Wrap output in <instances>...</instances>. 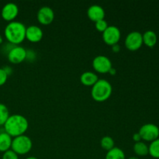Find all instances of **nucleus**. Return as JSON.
<instances>
[{"instance_id":"a211bd4d","label":"nucleus","mask_w":159,"mask_h":159,"mask_svg":"<svg viewBox=\"0 0 159 159\" xmlns=\"http://www.w3.org/2000/svg\"><path fill=\"white\" fill-rule=\"evenodd\" d=\"M105 159H126V156L122 149L114 147L107 152Z\"/></svg>"},{"instance_id":"cd10ccee","label":"nucleus","mask_w":159,"mask_h":159,"mask_svg":"<svg viewBox=\"0 0 159 159\" xmlns=\"http://www.w3.org/2000/svg\"><path fill=\"white\" fill-rule=\"evenodd\" d=\"M26 159H38V158H36V157H34V156H30V157H28V158H26Z\"/></svg>"},{"instance_id":"4be33fe9","label":"nucleus","mask_w":159,"mask_h":159,"mask_svg":"<svg viewBox=\"0 0 159 159\" xmlns=\"http://www.w3.org/2000/svg\"><path fill=\"white\" fill-rule=\"evenodd\" d=\"M108 26H109L108 23H107V22L104 19L103 20H99V21L95 23V26H96V30L100 31V32H103V31L108 27Z\"/></svg>"},{"instance_id":"0eeeda50","label":"nucleus","mask_w":159,"mask_h":159,"mask_svg":"<svg viewBox=\"0 0 159 159\" xmlns=\"http://www.w3.org/2000/svg\"><path fill=\"white\" fill-rule=\"evenodd\" d=\"M120 30L117 26L110 25L102 32V39L109 45H113L118 43L120 39Z\"/></svg>"},{"instance_id":"f03ea898","label":"nucleus","mask_w":159,"mask_h":159,"mask_svg":"<svg viewBox=\"0 0 159 159\" xmlns=\"http://www.w3.org/2000/svg\"><path fill=\"white\" fill-rule=\"evenodd\" d=\"M26 26L23 23L13 20L6 25L5 36L11 43L18 44L26 38Z\"/></svg>"},{"instance_id":"dca6fc26","label":"nucleus","mask_w":159,"mask_h":159,"mask_svg":"<svg viewBox=\"0 0 159 159\" xmlns=\"http://www.w3.org/2000/svg\"><path fill=\"white\" fill-rule=\"evenodd\" d=\"M12 138L6 131L0 133V152H5L9 150L12 145Z\"/></svg>"},{"instance_id":"4468645a","label":"nucleus","mask_w":159,"mask_h":159,"mask_svg":"<svg viewBox=\"0 0 159 159\" xmlns=\"http://www.w3.org/2000/svg\"><path fill=\"white\" fill-rule=\"evenodd\" d=\"M80 80L85 85H93L98 80L99 78L96 73L93 71H85L80 76Z\"/></svg>"},{"instance_id":"423d86ee","label":"nucleus","mask_w":159,"mask_h":159,"mask_svg":"<svg viewBox=\"0 0 159 159\" xmlns=\"http://www.w3.org/2000/svg\"><path fill=\"white\" fill-rule=\"evenodd\" d=\"M142 34L139 31H131L126 37L125 46L130 51H137L142 46Z\"/></svg>"},{"instance_id":"39448f33","label":"nucleus","mask_w":159,"mask_h":159,"mask_svg":"<svg viewBox=\"0 0 159 159\" xmlns=\"http://www.w3.org/2000/svg\"><path fill=\"white\" fill-rule=\"evenodd\" d=\"M138 133L141 140L152 142L159 138V127L154 124H145L141 126Z\"/></svg>"},{"instance_id":"b1692460","label":"nucleus","mask_w":159,"mask_h":159,"mask_svg":"<svg viewBox=\"0 0 159 159\" xmlns=\"http://www.w3.org/2000/svg\"><path fill=\"white\" fill-rule=\"evenodd\" d=\"M8 79V74L5 71L4 68H0V85L6 83Z\"/></svg>"},{"instance_id":"f257e3e1","label":"nucleus","mask_w":159,"mask_h":159,"mask_svg":"<svg viewBox=\"0 0 159 159\" xmlns=\"http://www.w3.org/2000/svg\"><path fill=\"white\" fill-rule=\"evenodd\" d=\"M29 127V122L24 116L21 114L9 115L4 124L5 130L11 137H17L24 134Z\"/></svg>"},{"instance_id":"6e6552de","label":"nucleus","mask_w":159,"mask_h":159,"mask_svg":"<svg viewBox=\"0 0 159 159\" xmlns=\"http://www.w3.org/2000/svg\"><path fill=\"white\" fill-rule=\"evenodd\" d=\"M93 66L98 72L107 73L112 68V61L107 56L98 55L93 59Z\"/></svg>"},{"instance_id":"f3484780","label":"nucleus","mask_w":159,"mask_h":159,"mask_svg":"<svg viewBox=\"0 0 159 159\" xmlns=\"http://www.w3.org/2000/svg\"><path fill=\"white\" fill-rule=\"evenodd\" d=\"M133 148L134 152L138 156H146L149 154L148 146L144 141H141L139 142H135Z\"/></svg>"},{"instance_id":"5701e85b","label":"nucleus","mask_w":159,"mask_h":159,"mask_svg":"<svg viewBox=\"0 0 159 159\" xmlns=\"http://www.w3.org/2000/svg\"><path fill=\"white\" fill-rule=\"evenodd\" d=\"M2 159H19V157L15 152H13L12 149H9L3 153Z\"/></svg>"},{"instance_id":"412c9836","label":"nucleus","mask_w":159,"mask_h":159,"mask_svg":"<svg viewBox=\"0 0 159 159\" xmlns=\"http://www.w3.org/2000/svg\"><path fill=\"white\" fill-rule=\"evenodd\" d=\"M9 116V110L5 104L0 103V126L4 125Z\"/></svg>"},{"instance_id":"a878e982","label":"nucleus","mask_w":159,"mask_h":159,"mask_svg":"<svg viewBox=\"0 0 159 159\" xmlns=\"http://www.w3.org/2000/svg\"><path fill=\"white\" fill-rule=\"evenodd\" d=\"M112 48H113L114 52H118L120 51V45L118 43H116V44L112 45Z\"/></svg>"},{"instance_id":"c85d7f7f","label":"nucleus","mask_w":159,"mask_h":159,"mask_svg":"<svg viewBox=\"0 0 159 159\" xmlns=\"http://www.w3.org/2000/svg\"><path fill=\"white\" fill-rule=\"evenodd\" d=\"M128 159H140L138 158V157H135V156H133V157H130V158H129Z\"/></svg>"},{"instance_id":"2eb2a0df","label":"nucleus","mask_w":159,"mask_h":159,"mask_svg":"<svg viewBox=\"0 0 159 159\" xmlns=\"http://www.w3.org/2000/svg\"><path fill=\"white\" fill-rule=\"evenodd\" d=\"M143 43L149 48H153L155 46L158 40L157 34L153 30H147L142 34Z\"/></svg>"},{"instance_id":"f8f14e48","label":"nucleus","mask_w":159,"mask_h":159,"mask_svg":"<svg viewBox=\"0 0 159 159\" xmlns=\"http://www.w3.org/2000/svg\"><path fill=\"white\" fill-rule=\"evenodd\" d=\"M87 15L89 18L95 23L99 20H103L105 17V10L101 6L97 4L92 5L87 10Z\"/></svg>"},{"instance_id":"7ed1b4c3","label":"nucleus","mask_w":159,"mask_h":159,"mask_svg":"<svg viewBox=\"0 0 159 159\" xmlns=\"http://www.w3.org/2000/svg\"><path fill=\"white\" fill-rule=\"evenodd\" d=\"M112 85L106 79H99L92 87L91 94L93 99L98 102H103L111 96Z\"/></svg>"},{"instance_id":"c756f323","label":"nucleus","mask_w":159,"mask_h":159,"mask_svg":"<svg viewBox=\"0 0 159 159\" xmlns=\"http://www.w3.org/2000/svg\"><path fill=\"white\" fill-rule=\"evenodd\" d=\"M2 36L0 35V43H2Z\"/></svg>"},{"instance_id":"6ab92c4d","label":"nucleus","mask_w":159,"mask_h":159,"mask_svg":"<svg viewBox=\"0 0 159 159\" xmlns=\"http://www.w3.org/2000/svg\"><path fill=\"white\" fill-rule=\"evenodd\" d=\"M149 155L155 158H159V138L152 141L148 146Z\"/></svg>"},{"instance_id":"aec40b11","label":"nucleus","mask_w":159,"mask_h":159,"mask_svg":"<svg viewBox=\"0 0 159 159\" xmlns=\"http://www.w3.org/2000/svg\"><path fill=\"white\" fill-rule=\"evenodd\" d=\"M101 146L103 149L107 150V152L114 148V141L110 136H104L102 137L100 141Z\"/></svg>"},{"instance_id":"20e7f679","label":"nucleus","mask_w":159,"mask_h":159,"mask_svg":"<svg viewBox=\"0 0 159 159\" xmlns=\"http://www.w3.org/2000/svg\"><path fill=\"white\" fill-rule=\"evenodd\" d=\"M33 143L30 137L25 134L14 137L12 141L11 149L17 155H25L31 150Z\"/></svg>"},{"instance_id":"9b49d317","label":"nucleus","mask_w":159,"mask_h":159,"mask_svg":"<svg viewBox=\"0 0 159 159\" xmlns=\"http://www.w3.org/2000/svg\"><path fill=\"white\" fill-rule=\"evenodd\" d=\"M19 13V8L16 3L8 2L2 9V16L5 20L13 21Z\"/></svg>"},{"instance_id":"bb28decb","label":"nucleus","mask_w":159,"mask_h":159,"mask_svg":"<svg viewBox=\"0 0 159 159\" xmlns=\"http://www.w3.org/2000/svg\"><path fill=\"white\" fill-rule=\"evenodd\" d=\"M109 72H110V74H111V75H114V74H115V72H116V70H115L114 68H112L111 69H110V71H109Z\"/></svg>"},{"instance_id":"9d476101","label":"nucleus","mask_w":159,"mask_h":159,"mask_svg":"<svg viewBox=\"0 0 159 159\" xmlns=\"http://www.w3.org/2000/svg\"><path fill=\"white\" fill-rule=\"evenodd\" d=\"M37 20L41 24L48 25L54 20V10L50 6H43L37 12Z\"/></svg>"},{"instance_id":"393cba45","label":"nucleus","mask_w":159,"mask_h":159,"mask_svg":"<svg viewBox=\"0 0 159 159\" xmlns=\"http://www.w3.org/2000/svg\"><path fill=\"white\" fill-rule=\"evenodd\" d=\"M133 139L135 142H139V141H141V135L139 134V133H135L133 135Z\"/></svg>"},{"instance_id":"1a4fd4ad","label":"nucleus","mask_w":159,"mask_h":159,"mask_svg":"<svg viewBox=\"0 0 159 159\" xmlns=\"http://www.w3.org/2000/svg\"><path fill=\"white\" fill-rule=\"evenodd\" d=\"M27 51L23 47L15 46L9 50L8 53V59L13 64H19L26 58Z\"/></svg>"},{"instance_id":"ddd939ff","label":"nucleus","mask_w":159,"mask_h":159,"mask_svg":"<svg viewBox=\"0 0 159 159\" xmlns=\"http://www.w3.org/2000/svg\"><path fill=\"white\" fill-rule=\"evenodd\" d=\"M43 37V30L36 25H30L26 27V38L31 42H38Z\"/></svg>"}]
</instances>
